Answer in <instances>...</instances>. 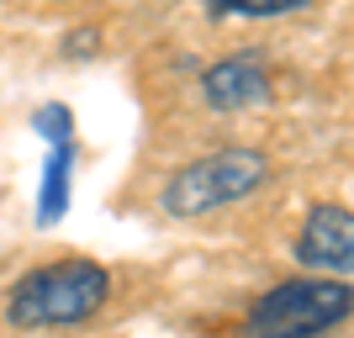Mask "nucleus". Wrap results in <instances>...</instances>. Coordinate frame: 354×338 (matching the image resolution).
Returning a JSON list of instances; mask_svg holds the SVG:
<instances>
[{"mask_svg": "<svg viewBox=\"0 0 354 338\" xmlns=\"http://www.w3.org/2000/svg\"><path fill=\"white\" fill-rule=\"evenodd\" d=\"M111 301V270L69 254L53 265H37L6 291V323L43 333V328H80Z\"/></svg>", "mask_w": 354, "mask_h": 338, "instance_id": "1", "label": "nucleus"}, {"mask_svg": "<svg viewBox=\"0 0 354 338\" xmlns=\"http://www.w3.org/2000/svg\"><path fill=\"white\" fill-rule=\"evenodd\" d=\"M270 185V159L259 148H212L201 159H185L175 175L159 185L164 217H212L222 206H238Z\"/></svg>", "mask_w": 354, "mask_h": 338, "instance_id": "2", "label": "nucleus"}, {"mask_svg": "<svg viewBox=\"0 0 354 338\" xmlns=\"http://www.w3.org/2000/svg\"><path fill=\"white\" fill-rule=\"evenodd\" d=\"M354 317V285L344 275H296L270 285L243 317V338H323Z\"/></svg>", "mask_w": 354, "mask_h": 338, "instance_id": "3", "label": "nucleus"}, {"mask_svg": "<svg viewBox=\"0 0 354 338\" xmlns=\"http://www.w3.org/2000/svg\"><path fill=\"white\" fill-rule=\"evenodd\" d=\"M291 259L307 275H354V212L333 201H317L296 227Z\"/></svg>", "mask_w": 354, "mask_h": 338, "instance_id": "4", "label": "nucleus"}, {"mask_svg": "<svg viewBox=\"0 0 354 338\" xmlns=\"http://www.w3.org/2000/svg\"><path fill=\"white\" fill-rule=\"evenodd\" d=\"M270 69L259 53H233V59H217L207 74H201V101L222 117L233 111H249V106H265L270 101Z\"/></svg>", "mask_w": 354, "mask_h": 338, "instance_id": "5", "label": "nucleus"}, {"mask_svg": "<svg viewBox=\"0 0 354 338\" xmlns=\"http://www.w3.org/2000/svg\"><path fill=\"white\" fill-rule=\"evenodd\" d=\"M74 164H80V138L69 143H48V159L37 169V227H59L69 212V191H74Z\"/></svg>", "mask_w": 354, "mask_h": 338, "instance_id": "6", "label": "nucleus"}, {"mask_svg": "<svg viewBox=\"0 0 354 338\" xmlns=\"http://www.w3.org/2000/svg\"><path fill=\"white\" fill-rule=\"evenodd\" d=\"M312 0H207V11L222 21H270V16L307 11Z\"/></svg>", "mask_w": 354, "mask_h": 338, "instance_id": "7", "label": "nucleus"}, {"mask_svg": "<svg viewBox=\"0 0 354 338\" xmlns=\"http://www.w3.org/2000/svg\"><path fill=\"white\" fill-rule=\"evenodd\" d=\"M32 133L43 138V143H69V138H74V111L64 101L37 106V111H32Z\"/></svg>", "mask_w": 354, "mask_h": 338, "instance_id": "8", "label": "nucleus"}]
</instances>
